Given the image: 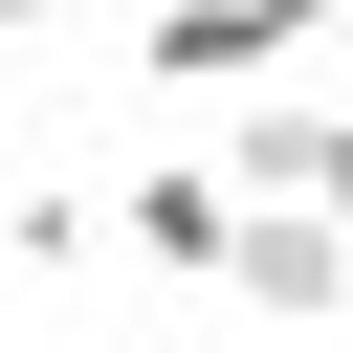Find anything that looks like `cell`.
<instances>
[{"label": "cell", "mask_w": 353, "mask_h": 353, "mask_svg": "<svg viewBox=\"0 0 353 353\" xmlns=\"http://www.w3.org/2000/svg\"><path fill=\"white\" fill-rule=\"evenodd\" d=\"M110 243H132V265H176V287H221V243H243V176H221V154H176V176H132V199H110Z\"/></svg>", "instance_id": "cell-1"}, {"label": "cell", "mask_w": 353, "mask_h": 353, "mask_svg": "<svg viewBox=\"0 0 353 353\" xmlns=\"http://www.w3.org/2000/svg\"><path fill=\"white\" fill-rule=\"evenodd\" d=\"M132 66H154V88H265V66H287V0H154Z\"/></svg>", "instance_id": "cell-2"}, {"label": "cell", "mask_w": 353, "mask_h": 353, "mask_svg": "<svg viewBox=\"0 0 353 353\" xmlns=\"http://www.w3.org/2000/svg\"><path fill=\"white\" fill-rule=\"evenodd\" d=\"M221 287H265V309H331V287H353V221H331V199H243Z\"/></svg>", "instance_id": "cell-3"}, {"label": "cell", "mask_w": 353, "mask_h": 353, "mask_svg": "<svg viewBox=\"0 0 353 353\" xmlns=\"http://www.w3.org/2000/svg\"><path fill=\"white\" fill-rule=\"evenodd\" d=\"M243 199H331L353 221V110H243V154H221Z\"/></svg>", "instance_id": "cell-4"}, {"label": "cell", "mask_w": 353, "mask_h": 353, "mask_svg": "<svg viewBox=\"0 0 353 353\" xmlns=\"http://www.w3.org/2000/svg\"><path fill=\"white\" fill-rule=\"evenodd\" d=\"M331 22H353V0H287V44H331Z\"/></svg>", "instance_id": "cell-5"}]
</instances>
